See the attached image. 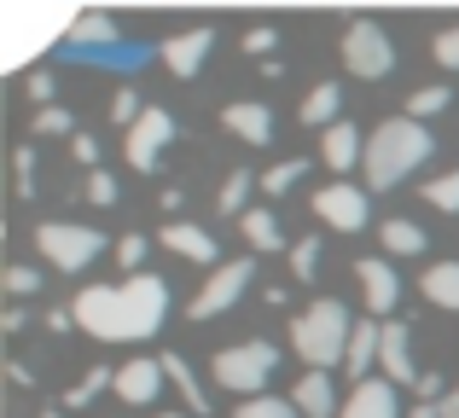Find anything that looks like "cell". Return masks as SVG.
Returning <instances> with one entry per match:
<instances>
[{"mask_svg":"<svg viewBox=\"0 0 459 418\" xmlns=\"http://www.w3.org/2000/svg\"><path fill=\"white\" fill-rule=\"evenodd\" d=\"M58 93V81H53V70H30V99H41V111H47V99Z\"/></svg>","mask_w":459,"mask_h":418,"instance_id":"36","label":"cell"},{"mask_svg":"<svg viewBox=\"0 0 459 418\" xmlns=\"http://www.w3.org/2000/svg\"><path fill=\"white\" fill-rule=\"evenodd\" d=\"M245 53H256V58H273V30H250V35H245Z\"/></svg>","mask_w":459,"mask_h":418,"instance_id":"40","label":"cell"},{"mask_svg":"<svg viewBox=\"0 0 459 418\" xmlns=\"http://www.w3.org/2000/svg\"><path fill=\"white\" fill-rule=\"evenodd\" d=\"M221 128L233 140H245V146H268V140H273V111H268V105H256V99L227 105V111H221Z\"/></svg>","mask_w":459,"mask_h":418,"instance_id":"13","label":"cell"},{"mask_svg":"<svg viewBox=\"0 0 459 418\" xmlns=\"http://www.w3.org/2000/svg\"><path fill=\"white\" fill-rule=\"evenodd\" d=\"M425 198L437 209H459V169H448V175H437V181L425 186Z\"/></svg>","mask_w":459,"mask_h":418,"instance_id":"31","label":"cell"},{"mask_svg":"<svg viewBox=\"0 0 459 418\" xmlns=\"http://www.w3.org/2000/svg\"><path fill=\"white\" fill-rule=\"evenodd\" d=\"M337 418H402V401H395V384L390 378H367V384L349 389L343 413Z\"/></svg>","mask_w":459,"mask_h":418,"instance_id":"11","label":"cell"},{"mask_svg":"<svg viewBox=\"0 0 459 418\" xmlns=\"http://www.w3.org/2000/svg\"><path fill=\"white\" fill-rule=\"evenodd\" d=\"M430 151H437V140H430L425 123H413V116H390V123L372 128L367 140V158H360V169H367V186L372 192H390V186H402L413 169H425Z\"/></svg>","mask_w":459,"mask_h":418,"instance_id":"2","label":"cell"},{"mask_svg":"<svg viewBox=\"0 0 459 418\" xmlns=\"http://www.w3.org/2000/svg\"><path fill=\"white\" fill-rule=\"evenodd\" d=\"M233 418H303V413H297L291 396H250V401H238Z\"/></svg>","mask_w":459,"mask_h":418,"instance_id":"26","label":"cell"},{"mask_svg":"<svg viewBox=\"0 0 459 418\" xmlns=\"http://www.w3.org/2000/svg\"><path fill=\"white\" fill-rule=\"evenodd\" d=\"M280 366V349L273 343H262V337H250V343H233V349H221L210 361V372H215V384L221 389H233V396H262V384H268V372Z\"/></svg>","mask_w":459,"mask_h":418,"instance_id":"4","label":"cell"},{"mask_svg":"<svg viewBox=\"0 0 459 418\" xmlns=\"http://www.w3.org/2000/svg\"><path fill=\"white\" fill-rule=\"evenodd\" d=\"M256 279V261L238 256V261H221V268L204 279V291L192 296V320H210V314H227V308L245 296V285Z\"/></svg>","mask_w":459,"mask_h":418,"instance_id":"8","label":"cell"},{"mask_svg":"<svg viewBox=\"0 0 459 418\" xmlns=\"http://www.w3.org/2000/svg\"><path fill=\"white\" fill-rule=\"evenodd\" d=\"M320 158H325V169H332V175L355 169V163L367 158V134H360L355 123H337V128H325V140H320Z\"/></svg>","mask_w":459,"mask_h":418,"instance_id":"17","label":"cell"},{"mask_svg":"<svg viewBox=\"0 0 459 418\" xmlns=\"http://www.w3.org/2000/svg\"><path fill=\"white\" fill-rule=\"evenodd\" d=\"M157 418H186V413H157Z\"/></svg>","mask_w":459,"mask_h":418,"instance_id":"44","label":"cell"},{"mask_svg":"<svg viewBox=\"0 0 459 418\" xmlns=\"http://www.w3.org/2000/svg\"><path fill=\"white\" fill-rule=\"evenodd\" d=\"M349 337H355V320L337 296H314L303 314L291 320V349L308 361V372H332L349 361Z\"/></svg>","mask_w":459,"mask_h":418,"instance_id":"3","label":"cell"},{"mask_svg":"<svg viewBox=\"0 0 459 418\" xmlns=\"http://www.w3.org/2000/svg\"><path fill=\"white\" fill-rule=\"evenodd\" d=\"M343 64L355 70L360 81L390 76V70H395V47H390V35H384V23H372V18L349 23V30H343Z\"/></svg>","mask_w":459,"mask_h":418,"instance_id":"6","label":"cell"},{"mask_svg":"<svg viewBox=\"0 0 459 418\" xmlns=\"http://www.w3.org/2000/svg\"><path fill=\"white\" fill-rule=\"evenodd\" d=\"M413 418H442V401L437 407H413Z\"/></svg>","mask_w":459,"mask_h":418,"instance_id":"43","label":"cell"},{"mask_svg":"<svg viewBox=\"0 0 459 418\" xmlns=\"http://www.w3.org/2000/svg\"><path fill=\"white\" fill-rule=\"evenodd\" d=\"M355 279H360V296H367V308L372 314H390L395 303H402V279H395V268L390 261H355Z\"/></svg>","mask_w":459,"mask_h":418,"instance_id":"12","label":"cell"},{"mask_svg":"<svg viewBox=\"0 0 459 418\" xmlns=\"http://www.w3.org/2000/svg\"><path fill=\"white\" fill-rule=\"evenodd\" d=\"M250 186H256V175H250V169H233V175H227V181H221V192H215V204H221V215H238V221H245V198H250Z\"/></svg>","mask_w":459,"mask_h":418,"instance_id":"25","label":"cell"},{"mask_svg":"<svg viewBox=\"0 0 459 418\" xmlns=\"http://www.w3.org/2000/svg\"><path fill=\"white\" fill-rule=\"evenodd\" d=\"M111 116H117V123H128V128H134L146 111H140V99H134V93H117V99H111Z\"/></svg>","mask_w":459,"mask_h":418,"instance_id":"37","label":"cell"},{"mask_svg":"<svg viewBox=\"0 0 459 418\" xmlns=\"http://www.w3.org/2000/svg\"><path fill=\"white\" fill-rule=\"evenodd\" d=\"M291 268H297V279H314V268H320V238H303V244L291 250Z\"/></svg>","mask_w":459,"mask_h":418,"instance_id":"35","label":"cell"},{"mask_svg":"<svg viewBox=\"0 0 459 418\" xmlns=\"http://www.w3.org/2000/svg\"><path fill=\"white\" fill-rule=\"evenodd\" d=\"M291 181H303V163H273V169L268 175H262V192H268V198H285V186H291Z\"/></svg>","mask_w":459,"mask_h":418,"instance_id":"29","label":"cell"},{"mask_svg":"<svg viewBox=\"0 0 459 418\" xmlns=\"http://www.w3.org/2000/svg\"><path fill=\"white\" fill-rule=\"evenodd\" d=\"M378 349H384V326H355V337H349V361H343V372L355 378V384H367V372H372V361H378Z\"/></svg>","mask_w":459,"mask_h":418,"instance_id":"19","label":"cell"},{"mask_svg":"<svg viewBox=\"0 0 459 418\" xmlns=\"http://www.w3.org/2000/svg\"><path fill=\"white\" fill-rule=\"evenodd\" d=\"M117 261H123L128 273H146V238H140V233H128L123 244H117Z\"/></svg>","mask_w":459,"mask_h":418,"instance_id":"34","label":"cell"},{"mask_svg":"<svg viewBox=\"0 0 459 418\" xmlns=\"http://www.w3.org/2000/svg\"><path fill=\"white\" fill-rule=\"evenodd\" d=\"M65 41H70V47H88V41H93V47H111V41H117V23L105 18V12H82V18L65 30Z\"/></svg>","mask_w":459,"mask_h":418,"instance_id":"24","label":"cell"},{"mask_svg":"<svg viewBox=\"0 0 459 418\" xmlns=\"http://www.w3.org/2000/svg\"><path fill=\"white\" fill-rule=\"evenodd\" d=\"M245 238H250L256 250H280V221H273L268 209H250V215H245Z\"/></svg>","mask_w":459,"mask_h":418,"instance_id":"27","label":"cell"},{"mask_svg":"<svg viewBox=\"0 0 459 418\" xmlns=\"http://www.w3.org/2000/svg\"><path fill=\"white\" fill-rule=\"evenodd\" d=\"M337 105H343V88L337 81H314L303 99V123L308 128H337Z\"/></svg>","mask_w":459,"mask_h":418,"instance_id":"21","label":"cell"},{"mask_svg":"<svg viewBox=\"0 0 459 418\" xmlns=\"http://www.w3.org/2000/svg\"><path fill=\"white\" fill-rule=\"evenodd\" d=\"M378 238H384V250H395V256H419V250H425V226L407 221V215H390V221L378 226Z\"/></svg>","mask_w":459,"mask_h":418,"instance_id":"22","label":"cell"},{"mask_svg":"<svg viewBox=\"0 0 459 418\" xmlns=\"http://www.w3.org/2000/svg\"><path fill=\"white\" fill-rule=\"evenodd\" d=\"M0 285H6V296H35V291H41V273L18 261V268H6V279H0Z\"/></svg>","mask_w":459,"mask_h":418,"instance_id":"32","label":"cell"},{"mask_svg":"<svg viewBox=\"0 0 459 418\" xmlns=\"http://www.w3.org/2000/svg\"><path fill=\"white\" fill-rule=\"evenodd\" d=\"M378 366H384V378H390V384H425V372L413 366V331H407L402 320H390V326H384Z\"/></svg>","mask_w":459,"mask_h":418,"instance_id":"10","label":"cell"},{"mask_svg":"<svg viewBox=\"0 0 459 418\" xmlns=\"http://www.w3.org/2000/svg\"><path fill=\"white\" fill-rule=\"evenodd\" d=\"M437 64L459 70V30H442V35H437Z\"/></svg>","mask_w":459,"mask_h":418,"instance_id":"38","label":"cell"},{"mask_svg":"<svg viewBox=\"0 0 459 418\" xmlns=\"http://www.w3.org/2000/svg\"><path fill=\"white\" fill-rule=\"evenodd\" d=\"M442 105H448V88H419L413 99H407V116H413V123H425V116H437Z\"/></svg>","mask_w":459,"mask_h":418,"instance_id":"30","label":"cell"},{"mask_svg":"<svg viewBox=\"0 0 459 418\" xmlns=\"http://www.w3.org/2000/svg\"><path fill=\"white\" fill-rule=\"evenodd\" d=\"M442 418H459V384L448 389V396H442Z\"/></svg>","mask_w":459,"mask_h":418,"instance_id":"42","label":"cell"},{"mask_svg":"<svg viewBox=\"0 0 459 418\" xmlns=\"http://www.w3.org/2000/svg\"><path fill=\"white\" fill-rule=\"evenodd\" d=\"M157 361H163V378H169V384L180 389V396H186L192 418H204V413H210V396H204V389H198V378L186 372V361H180V354H157Z\"/></svg>","mask_w":459,"mask_h":418,"instance_id":"23","label":"cell"},{"mask_svg":"<svg viewBox=\"0 0 459 418\" xmlns=\"http://www.w3.org/2000/svg\"><path fill=\"white\" fill-rule=\"evenodd\" d=\"M70 151H76V163H100V140H76Z\"/></svg>","mask_w":459,"mask_h":418,"instance_id":"41","label":"cell"},{"mask_svg":"<svg viewBox=\"0 0 459 418\" xmlns=\"http://www.w3.org/2000/svg\"><path fill=\"white\" fill-rule=\"evenodd\" d=\"M157 389H163V361H128V366H117V396H123L128 407L157 401Z\"/></svg>","mask_w":459,"mask_h":418,"instance_id":"15","label":"cell"},{"mask_svg":"<svg viewBox=\"0 0 459 418\" xmlns=\"http://www.w3.org/2000/svg\"><path fill=\"white\" fill-rule=\"evenodd\" d=\"M35 250H41L58 273H82L105 250V233H93V226H82V221H41L35 226Z\"/></svg>","mask_w":459,"mask_h":418,"instance_id":"5","label":"cell"},{"mask_svg":"<svg viewBox=\"0 0 459 418\" xmlns=\"http://www.w3.org/2000/svg\"><path fill=\"white\" fill-rule=\"evenodd\" d=\"M163 244L175 250V256H186V261L221 268V261H215V238L204 233V226H192V221H169V226H163Z\"/></svg>","mask_w":459,"mask_h":418,"instance_id":"18","label":"cell"},{"mask_svg":"<svg viewBox=\"0 0 459 418\" xmlns=\"http://www.w3.org/2000/svg\"><path fill=\"white\" fill-rule=\"evenodd\" d=\"M76 326L100 343H146L163 331L169 314V285L157 273H128L123 285H88L70 303Z\"/></svg>","mask_w":459,"mask_h":418,"instance_id":"1","label":"cell"},{"mask_svg":"<svg viewBox=\"0 0 459 418\" xmlns=\"http://www.w3.org/2000/svg\"><path fill=\"white\" fill-rule=\"evenodd\" d=\"M419 291H425L437 308H454L459 314V261H430L425 279H419Z\"/></svg>","mask_w":459,"mask_h":418,"instance_id":"20","label":"cell"},{"mask_svg":"<svg viewBox=\"0 0 459 418\" xmlns=\"http://www.w3.org/2000/svg\"><path fill=\"white\" fill-rule=\"evenodd\" d=\"M210 47H215V30H210V23H198V30L163 41V64L175 70V76H198V64L210 58Z\"/></svg>","mask_w":459,"mask_h":418,"instance_id":"14","label":"cell"},{"mask_svg":"<svg viewBox=\"0 0 459 418\" xmlns=\"http://www.w3.org/2000/svg\"><path fill=\"white\" fill-rule=\"evenodd\" d=\"M169 140H175V116L157 111V105H146V116L128 128V146H123V151H128V163H134L140 175H152V169H157V151H163Z\"/></svg>","mask_w":459,"mask_h":418,"instance_id":"9","label":"cell"},{"mask_svg":"<svg viewBox=\"0 0 459 418\" xmlns=\"http://www.w3.org/2000/svg\"><path fill=\"white\" fill-rule=\"evenodd\" d=\"M35 134H76V123H70V111H58V105H47V111H35Z\"/></svg>","mask_w":459,"mask_h":418,"instance_id":"33","label":"cell"},{"mask_svg":"<svg viewBox=\"0 0 459 418\" xmlns=\"http://www.w3.org/2000/svg\"><path fill=\"white\" fill-rule=\"evenodd\" d=\"M100 389H117V366H93V372L82 378L76 389H70V407H88V401L100 396Z\"/></svg>","mask_w":459,"mask_h":418,"instance_id":"28","label":"cell"},{"mask_svg":"<svg viewBox=\"0 0 459 418\" xmlns=\"http://www.w3.org/2000/svg\"><path fill=\"white\" fill-rule=\"evenodd\" d=\"M308 209H314V221H325V233H360V226H367V215H372L367 186H343V181L320 186Z\"/></svg>","mask_w":459,"mask_h":418,"instance_id":"7","label":"cell"},{"mask_svg":"<svg viewBox=\"0 0 459 418\" xmlns=\"http://www.w3.org/2000/svg\"><path fill=\"white\" fill-rule=\"evenodd\" d=\"M88 198L93 204H117V181L105 169H93V181H88Z\"/></svg>","mask_w":459,"mask_h":418,"instance_id":"39","label":"cell"},{"mask_svg":"<svg viewBox=\"0 0 459 418\" xmlns=\"http://www.w3.org/2000/svg\"><path fill=\"white\" fill-rule=\"evenodd\" d=\"M291 401H297L303 418H337L343 413V401H337V389H332V372H303L297 389H291Z\"/></svg>","mask_w":459,"mask_h":418,"instance_id":"16","label":"cell"}]
</instances>
